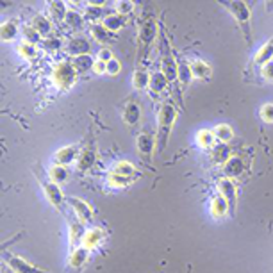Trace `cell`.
Listing matches in <instances>:
<instances>
[{"instance_id": "12", "label": "cell", "mask_w": 273, "mask_h": 273, "mask_svg": "<svg viewBox=\"0 0 273 273\" xmlns=\"http://www.w3.org/2000/svg\"><path fill=\"white\" fill-rule=\"evenodd\" d=\"M89 50H91L89 41L86 38H82V36H73V38L68 39V45H66V52L73 57L86 56V54H89Z\"/></svg>"}, {"instance_id": "6", "label": "cell", "mask_w": 273, "mask_h": 273, "mask_svg": "<svg viewBox=\"0 0 273 273\" xmlns=\"http://www.w3.org/2000/svg\"><path fill=\"white\" fill-rule=\"evenodd\" d=\"M216 188H218V193L229 202L231 205V211L234 212L236 211V202H238V188L236 184L232 182V178H227V177H221L220 180L216 182Z\"/></svg>"}, {"instance_id": "10", "label": "cell", "mask_w": 273, "mask_h": 273, "mask_svg": "<svg viewBox=\"0 0 273 273\" xmlns=\"http://www.w3.org/2000/svg\"><path fill=\"white\" fill-rule=\"evenodd\" d=\"M157 34V25H156V20L154 18H147L143 20V23L140 25V43L141 47H150L156 39Z\"/></svg>"}, {"instance_id": "1", "label": "cell", "mask_w": 273, "mask_h": 273, "mask_svg": "<svg viewBox=\"0 0 273 273\" xmlns=\"http://www.w3.org/2000/svg\"><path fill=\"white\" fill-rule=\"evenodd\" d=\"M177 120V109L171 102H164L159 109V116H157V148L159 152H163L168 145V138L173 129V123Z\"/></svg>"}, {"instance_id": "33", "label": "cell", "mask_w": 273, "mask_h": 273, "mask_svg": "<svg viewBox=\"0 0 273 273\" xmlns=\"http://www.w3.org/2000/svg\"><path fill=\"white\" fill-rule=\"evenodd\" d=\"M212 134H214L218 143H229V141L234 138V132H232L231 125H225V123H220V125L214 127V129H212Z\"/></svg>"}, {"instance_id": "24", "label": "cell", "mask_w": 273, "mask_h": 273, "mask_svg": "<svg viewBox=\"0 0 273 273\" xmlns=\"http://www.w3.org/2000/svg\"><path fill=\"white\" fill-rule=\"evenodd\" d=\"M30 25L34 27L43 38H50V32H52V22H50L47 16L36 15L34 18H32V22H30Z\"/></svg>"}, {"instance_id": "43", "label": "cell", "mask_w": 273, "mask_h": 273, "mask_svg": "<svg viewBox=\"0 0 273 273\" xmlns=\"http://www.w3.org/2000/svg\"><path fill=\"white\" fill-rule=\"evenodd\" d=\"M261 118L266 123H273V104H266L261 107Z\"/></svg>"}, {"instance_id": "29", "label": "cell", "mask_w": 273, "mask_h": 273, "mask_svg": "<svg viewBox=\"0 0 273 273\" xmlns=\"http://www.w3.org/2000/svg\"><path fill=\"white\" fill-rule=\"evenodd\" d=\"M150 75L152 73H148L145 68H138L132 77V86L136 87L138 91L147 89V87L150 86Z\"/></svg>"}, {"instance_id": "42", "label": "cell", "mask_w": 273, "mask_h": 273, "mask_svg": "<svg viewBox=\"0 0 273 273\" xmlns=\"http://www.w3.org/2000/svg\"><path fill=\"white\" fill-rule=\"evenodd\" d=\"M130 180H132V178L120 177V175L111 173V171H109V184L113 188H125V186H129V184H130Z\"/></svg>"}, {"instance_id": "31", "label": "cell", "mask_w": 273, "mask_h": 273, "mask_svg": "<svg viewBox=\"0 0 273 273\" xmlns=\"http://www.w3.org/2000/svg\"><path fill=\"white\" fill-rule=\"evenodd\" d=\"M49 9H50V16L54 18V22H65L66 15H68L70 11L65 2H50Z\"/></svg>"}, {"instance_id": "44", "label": "cell", "mask_w": 273, "mask_h": 273, "mask_svg": "<svg viewBox=\"0 0 273 273\" xmlns=\"http://www.w3.org/2000/svg\"><path fill=\"white\" fill-rule=\"evenodd\" d=\"M120 70H121V65L118 59H111L109 63H107V73H109V75H118Z\"/></svg>"}, {"instance_id": "9", "label": "cell", "mask_w": 273, "mask_h": 273, "mask_svg": "<svg viewBox=\"0 0 273 273\" xmlns=\"http://www.w3.org/2000/svg\"><path fill=\"white\" fill-rule=\"evenodd\" d=\"M68 204L72 205V209L75 211L77 220H80L82 223H91L93 221V209L89 207V204L77 197H70Z\"/></svg>"}, {"instance_id": "18", "label": "cell", "mask_w": 273, "mask_h": 273, "mask_svg": "<svg viewBox=\"0 0 273 273\" xmlns=\"http://www.w3.org/2000/svg\"><path fill=\"white\" fill-rule=\"evenodd\" d=\"M150 91L154 93V95H157V93H163V91H166L168 87H170V82H168V79L164 77V73L161 72H154L150 75Z\"/></svg>"}, {"instance_id": "32", "label": "cell", "mask_w": 273, "mask_h": 273, "mask_svg": "<svg viewBox=\"0 0 273 273\" xmlns=\"http://www.w3.org/2000/svg\"><path fill=\"white\" fill-rule=\"evenodd\" d=\"M271 59H273V41H269L266 43V45H262L261 49H259V52L255 54V63L264 66L268 65Z\"/></svg>"}, {"instance_id": "41", "label": "cell", "mask_w": 273, "mask_h": 273, "mask_svg": "<svg viewBox=\"0 0 273 273\" xmlns=\"http://www.w3.org/2000/svg\"><path fill=\"white\" fill-rule=\"evenodd\" d=\"M134 11V2H130V0H120V2H116V13L118 15H130V13Z\"/></svg>"}, {"instance_id": "8", "label": "cell", "mask_w": 273, "mask_h": 273, "mask_svg": "<svg viewBox=\"0 0 273 273\" xmlns=\"http://www.w3.org/2000/svg\"><path fill=\"white\" fill-rule=\"evenodd\" d=\"M4 261L11 266L15 273H49V271H45V269H39V268H36V266L29 264L25 259L18 257V255L4 254Z\"/></svg>"}, {"instance_id": "13", "label": "cell", "mask_w": 273, "mask_h": 273, "mask_svg": "<svg viewBox=\"0 0 273 273\" xmlns=\"http://www.w3.org/2000/svg\"><path fill=\"white\" fill-rule=\"evenodd\" d=\"M77 159H79V152L75 147H63L54 154V163L61 164V166H68Z\"/></svg>"}, {"instance_id": "37", "label": "cell", "mask_w": 273, "mask_h": 273, "mask_svg": "<svg viewBox=\"0 0 273 273\" xmlns=\"http://www.w3.org/2000/svg\"><path fill=\"white\" fill-rule=\"evenodd\" d=\"M197 141L198 145H200L202 148H212L214 147V141H216V138H214V134H212V130H200V132L197 134Z\"/></svg>"}, {"instance_id": "4", "label": "cell", "mask_w": 273, "mask_h": 273, "mask_svg": "<svg viewBox=\"0 0 273 273\" xmlns=\"http://www.w3.org/2000/svg\"><path fill=\"white\" fill-rule=\"evenodd\" d=\"M227 6L229 11L232 13V16L236 18V22L239 23V27L243 29V34H245V38H247V41L250 43L252 38H250V9H248V6L245 4V2H229Z\"/></svg>"}, {"instance_id": "25", "label": "cell", "mask_w": 273, "mask_h": 273, "mask_svg": "<svg viewBox=\"0 0 273 273\" xmlns=\"http://www.w3.org/2000/svg\"><path fill=\"white\" fill-rule=\"evenodd\" d=\"M72 65H73V68L77 70V73H86V72H89V70H93L95 59H93L89 54H86V56H77L72 59Z\"/></svg>"}, {"instance_id": "27", "label": "cell", "mask_w": 273, "mask_h": 273, "mask_svg": "<svg viewBox=\"0 0 273 273\" xmlns=\"http://www.w3.org/2000/svg\"><path fill=\"white\" fill-rule=\"evenodd\" d=\"M111 173H116L125 178H132L134 175H136V168H134V164L129 163V161H118L113 166V170H111Z\"/></svg>"}, {"instance_id": "15", "label": "cell", "mask_w": 273, "mask_h": 273, "mask_svg": "<svg viewBox=\"0 0 273 273\" xmlns=\"http://www.w3.org/2000/svg\"><path fill=\"white\" fill-rule=\"evenodd\" d=\"M245 171V164H243V159L238 156H232L227 163L223 164V173L227 178H238L243 175Z\"/></svg>"}, {"instance_id": "39", "label": "cell", "mask_w": 273, "mask_h": 273, "mask_svg": "<svg viewBox=\"0 0 273 273\" xmlns=\"http://www.w3.org/2000/svg\"><path fill=\"white\" fill-rule=\"evenodd\" d=\"M18 54L23 59H34V57L38 56V49H36L34 45H30V43L22 41L18 45Z\"/></svg>"}, {"instance_id": "36", "label": "cell", "mask_w": 273, "mask_h": 273, "mask_svg": "<svg viewBox=\"0 0 273 273\" xmlns=\"http://www.w3.org/2000/svg\"><path fill=\"white\" fill-rule=\"evenodd\" d=\"M16 34H18V25H16V22L9 20V22L2 23V29H0V38H2V41H11V39L16 38Z\"/></svg>"}, {"instance_id": "7", "label": "cell", "mask_w": 273, "mask_h": 273, "mask_svg": "<svg viewBox=\"0 0 273 273\" xmlns=\"http://www.w3.org/2000/svg\"><path fill=\"white\" fill-rule=\"evenodd\" d=\"M136 145H138V152H140V156L143 157L147 163H150L152 156H154V148L157 145V140L152 136L150 132H141L136 140Z\"/></svg>"}, {"instance_id": "19", "label": "cell", "mask_w": 273, "mask_h": 273, "mask_svg": "<svg viewBox=\"0 0 273 273\" xmlns=\"http://www.w3.org/2000/svg\"><path fill=\"white\" fill-rule=\"evenodd\" d=\"M140 118H141V107L138 106L136 102H129L123 109V121H125L127 125L134 127L140 123Z\"/></svg>"}, {"instance_id": "45", "label": "cell", "mask_w": 273, "mask_h": 273, "mask_svg": "<svg viewBox=\"0 0 273 273\" xmlns=\"http://www.w3.org/2000/svg\"><path fill=\"white\" fill-rule=\"evenodd\" d=\"M97 59L104 61V63H109V61L114 59V57H113V52H111V49H107V47H102V49L99 50V56H97Z\"/></svg>"}, {"instance_id": "46", "label": "cell", "mask_w": 273, "mask_h": 273, "mask_svg": "<svg viewBox=\"0 0 273 273\" xmlns=\"http://www.w3.org/2000/svg\"><path fill=\"white\" fill-rule=\"evenodd\" d=\"M261 73H262V77H264L266 80H273V61H269L268 65L262 66Z\"/></svg>"}, {"instance_id": "34", "label": "cell", "mask_w": 273, "mask_h": 273, "mask_svg": "<svg viewBox=\"0 0 273 273\" xmlns=\"http://www.w3.org/2000/svg\"><path fill=\"white\" fill-rule=\"evenodd\" d=\"M100 18H106V13H104V6H91L87 4L84 9V20H89L93 23H99Z\"/></svg>"}, {"instance_id": "17", "label": "cell", "mask_w": 273, "mask_h": 273, "mask_svg": "<svg viewBox=\"0 0 273 273\" xmlns=\"http://www.w3.org/2000/svg\"><path fill=\"white\" fill-rule=\"evenodd\" d=\"M229 212H231V205H229V202L225 200L221 195L212 198L211 200V216L212 218H223V216H227Z\"/></svg>"}, {"instance_id": "14", "label": "cell", "mask_w": 273, "mask_h": 273, "mask_svg": "<svg viewBox=\"0 0 273 273\" xmlns=\"http://www.w3.org/2000/svg\"><path fill=\"white\" fill-rule=\"evenodd\" d=\"M70 220V241H72V248L82 247V239H84V223L80 220H73L72 216H66Z\"/></svg>"}, {"instance_id": "26", "label": "cell", "mask_w": 273, "mask_h": 273, "mask_svg": "<svg viewBox=\"0 0 273 273\" xmlns=\"http://www.w3.org/2000/svg\"><path fill=\"white\" fill-rule=\"evenodd\" d=\"M190 66H191V72H193L195 79H209L212 73L211 66L202 59H195L193 63H190Z\"/></svg>"}, {"instance_id": "21", "label": "cell", "mask_w": 273, "mask_h": 273, "mask_svg": "<svg viewBox=\"0 0 273 273\" xmlns=\"http://www.w3.org/2000/svg\"><path fill=\"white\" fill-rule=\"evenodd\" d=\"M193 79L195 77H193V72H191L190 63H186V61H178V86H180V89L182 91L186 89Z\"/></svg>"}, {"instance_id": "28", "label": "cell", "mask_w": 273, "mask_h": 273, "mask_svg": "<svg viewBox=\"0 0 273 273\" xmlns=\"http://www.w3.org/2000/svg\"><path fill=\"white\" fill-rule=\"evenodd\" d=\"M89 32H91V36H93L99 43H102V45H107V43H109L111 32L106 29L104 23H93V25L89 27Z\"/></svg>"}, {"instance_id": "30", "label": "cell", "mask_w": 273, "mask_h": 273, "mask_svg": "<svg viewBox=\"0 0 273 273\" xmlns=\"http://www.w3.org/2000/svg\"><path fill=\"white\" fill-rule=\"evenodd\" d=\"M49 175H50V180H52V182H56V184H63V182L68 180L70 171H68V168H66V166L54 164V166L49 170Z\"/></svg>"}, {"instance_id": "22", "label": "cell", "mask_w": 273, "mask_h": 273, "mask_svg": "<svg viewBox=\"0 0 273 273\" xmlns=\"http://www.w3.org/2000/svg\"><path fill=\"white\" fill-rule=\"evenodd\" d=\"M104 25L109 32H118L120 29H123V25L127 23V16L123 15H118V13H111L104 18Z\"/></svg>"}, {"instance_id": "48", "label": "cell", "mask_w": 273, "mask_h": 273, "mask_svg": "<svg viewBox=\"0 0 273 273\" xmlns=\"http://www.w3.org/2000/svg\"><path fill=\"white\" fill-rule=\"evenodd\" d=\"M0 271H2V273H13V268L6 261H2V264H0Z\"/></svg>"}, {"instance_id": "2", "label": "cell", "mask_w": 273, "mask_h": 273, "mask_svg": "<svg viewBox=\"0 0 273 273\" xmlns=\"http://www.w3.org/2000/svg\"><path fill=\"white\" fill-rule=\"evenodd\" d=\"M161 72L164 73L170 84L178 82V61L173 57V52L166 43L164 32H161Z\"/></svg>"}, {"instance_id": "20", "label": "cell", "mask_w": 273, "mask_h": 273, "mask_svg": "<svg viewBox=\"0 0 273 273\" xmlns=\"http://www.w3.org/2000/svg\"><path fill=\"white\" fill-rule=\"evenodd\" d=\"M211 156L212 161L216 164H225L229 159H231V147L227 143H218L211 148Z\"/></svg>"}, {"instance_id": "40", "label": "cell", "mask_w": 273, "mask_h": 273, "mask_svg": "<svg viewBox=\"0 0 273 273\" xmlns=\"http://www.w3.org/2000/svg\"><path fill=\"white\" fill-rule=\"evenodd\" d=\"M41 47H43L45 50H49V52H57V50H59L61 47H63V41H61L59 38H52V36H50V38L43 39Z\"/></svg>"}, {"instance_id": "11", "label": "cell", "mask_w": 273, "mask_h": 273, "mask_svg": "<svg viewBox=\"0 0 273 273\" xmlns=\"http://www.w3.org/2000/svg\"><path fill=\"white\" fill-rule=\"evenodd\" d=\"M95 164H97V150L93 145H87V147L79 154L77 168H79V171H89Z\"/></svg>"}, {"instance_id": "23", "label": "cell", "mask_w": 273, "mask_h": 273, "mask_svg": "<svg viewBox=\"0 0 273 273\" xmlns=\"http://www.w3.org/2000/svg\"><path fill=\"white\" fill-rule=\"evenodd\" d=\"M87 257H89V250L86 247H79V248H73L72 255H70V266L73 269H80L84 264H86Z\"/></svg>"}, {"instance_id": "35", "label": "cell", "mask_w": 273, "mask_h": 273, "mask_svg": "<svg viewBox=\"0 0 273 273\" xmlns=\"http://www.w3.org/2000/svg\"><path fill=\"white\" fill-rule=\"evenodd\" d=\"M65 23H66V25H68L72 30H80V29H82V25H84V16H82V13L75 11V9H70L68 15H66V18H65Z\"/></svg>"}, {"instance_id": "5", "label": "cell", "mask_w": 273, "mask_h": 273, "mask_svg": "<svg viewBox=\"0 0 273 273\" xmlns=\"http://www.w3.org/2000/svg\"><path fill=\"white\" fill-rule=\"evenodd\" d=\"M41 186L50 204L56 209H59V211H65V195L61 191L59 184H56L52 180H41Z\"/></svg>"}, {"instance_id": "47", "label": "cell", "mask_w": 273, "mask_h": 273, "mask_svg": "<svg viewBox=\"0 0 273 273\" xmlns=\"http://www.w3.org/2000/svg\"><path fill=\"white\" fill-rule=\"evenodd\" d=\"M93 72L99 73V75H102V73H107V63H104V61H95V66H93Z\"/></svg>"}, {"instance_id": "16", "label": "cell", "mask_w": 273, "mask_h": 273, "mask_svg": "<svg viewBox=\"0 0 273 273\" xmlns=\"http://www.w3.org/2000/svg\"><path fill=\"white\" fill-rule=\"evenodd\" d=\"M104 239V231L99 227H93V229H87L86 234H84V239H82V247H86L87 250L91 248L99 247L100 243Z\"/></svg>"}, {"instance_id": "38", "label": "cell", "mask_w": 273, "mask_h": 273, "mask_svg": "<svg viewBox=\"0 0 273 273\" xmlns=\"http://www.w3.org/2000/svg\"><path fill=\"white\" fill-rule=\"evenodd\" d=\"M23 41H27V43H30V45H38V43H43V36L39 34L38 30L34 29L32 25H29V27H25L23 29Z\"/></svg>"}, {"instance_id": "3", "label": "cell", "mask_w": 273, "mask_h": 273, "mask_svg": "<svg viewBox=\"0 0 273 273\" xmlns=\"http://www.w3.org/2000/svg\"><path fill=\"white\" fill-rule=\"evenodd\" d=\"M77 79V70L73 68L72 61H59L54 66L52 80L59 89H70Z\"/></svg>"}]
</instances>
